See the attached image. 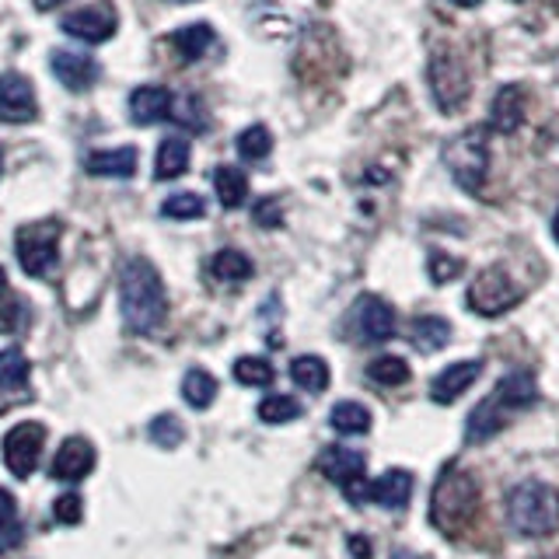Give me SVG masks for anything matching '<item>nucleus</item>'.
Wrapping results in <instances>:
<instances>
[{
  "label": "nucleus",
  "instance_id": "43",
  "mask_svg": "<svg viewBox=\"0 0 559 559\" xmlns=\"http://www.w3.org/2000/svg\"><path fill=\"white\" fill-rule=\"evenodd\" d=\"M35 4H39L43 11H52V8H57V4H63V0H35Z\"/></svg>",
  "mask_w": 559,
  "mask_h": 559
},
{
  "label": "nucleus",
  "instance_id": "14",
  "mask_svg": "<svg viewBox=\"0 0 559 559\" xmlns=\"http://www.w3.org/2000/svg\"><path fill=\"white\" fill-rule=\"evenodd\" d=\"M479 374H483V360H454L444 371H437V378L430 381V399L441 402V406H451V402H459L479 381Z\"/></svg>",
  "mask_w": 559,
  "mask_h": 559
},
{
  "label": "nucleus",
  "instance_id": "42",
  "mask_svg": "<svg viewBox=\"0 0 559 559\" xmlns=\"http://www.w3.org/2000/svg\"><path fill=\"white\" fill-rule=\"evenodd\" d=\"M448 4H454V8H479L483 0H448Z\"/></svg>",
  "mask_w": 559,
  "mask_h": 559
},
{
  "label": "nucleus",
  "instance_id": "9",
  "mask_svg": "<svg viewBox=\"0 0 559 559\" xmlns=\"http://www.w3.org/2000/svg\"><path fill=\"white\" fill-rule=\"evenodd\" d=\"M43 444H46V427L35 424V419H25V424H17L4 433V441H0V451H4V465L11 476L17 479H28L35 465H39V454H43Z\"/></svg>",
  "mask_w": 559,
  "mask_h": 559
},
{
  "label": "nucleus",
  "instance_id": "28",
  "mask_svg": "<svg viewBox=\"0 0 559 559\" xmlns=\"http://www.w3.org/2000/svg\"><path fill=\"white\" fill-rule=\"evenodd\" d=\"M329 427L343 437H364L371 430V413H367V406H360V402H340V406H332Z\"/></svg>",
  "mask_w": 559,
  "mask_h": 559
},
{
  "label": "nucleus",
  "instance_id": "5",
  "mask_svg": "<svg viewBox=\"0 0 559 559\" xmlns=\"http://www.w3.org/2000/svg\"><path fill=\"white\" fill-rule=\"evenodd\" d=\"M444 168L451 171V179L459 182L465 192H483L486 175H489V136L486 127H472L465 133H454L444 151Z\"/></svg>",
  "mask_w": 559,
  "mask_h": 559
},
{
  "label": "nucleus",
  "instance_id": "31",
  "mask_svg": "<svg viewBox=\"0 0 559 559\" xmlns=\"http://www.w3.org/2000/svg\"><path fill=\"white\" fill-rule=\"evenodd\" d=\"M276 371L266 357H238L235 360V381L245 384V389H266L273 384Z\"/></svg>",
  "mask_w": 559,
  "mask_h": 559
},
{
  "label": "nucleus",
  "instance_id": "11",
  "mask_svg": "<svg viewBox=\"0 0 559 559\" xmlns=\"http://www.w3.org/2000/svg\"><path fill=\"white\" fill-rule=\"evenodd\" d=\"M354 329L360 332L364 343H389L399 329L395 308L378 294H364L354 305Z\"/></svg>",
  "mask_w": 559,
  "mask_h": 559
},
{
  "label": "nucleus",
  "instance_id": "41",
  "mask_svg": "<svg viewBox=\"0 0 559 559\" xmlns=\"http://www.w3.org/2000/svg\"><path fill=\"white\" fill-rule=\"evenodd\" d=\"M349 549H354L357 556H367L371 549H367V542H364V535H354V542H349Z\"/></svg>",
  "mask_w": 559,
  "mask_h": 559
},
{
  "label": "nucleus",
  "instance_id": "40",
  "mask_svg": "<svg viewBox=\"0 0 559 559\" xmlns=\"http://www.w3.org/2000/svg\"><path fill=\"white\" fill-rule=\"evenodd\" d=\"M255 224H262V227H280V203L276 200H259V206H255Z\"/></svg>",
  "mask_w": 559,
  "mask_h": 559
},
{
  "label": "nucleus",
  "instance_id": "39",
  "mask_svg": "<svg viewBox=\"0 0 559 559\" xmlns=\"http://www.w3.org/2000/svg\"><path fill=\"white\" fill-rule=\"evenodd\" d=\"M14 524H17V500L14 493H8V489L0 486V538H4Z\"/></svg>",
  "mask_w": 559,
  "mask_h": 559
},
{
  "label": "nucleus",
  "instance_id": "15",
  "mask_svg": "<svg viewBox=\"0 0 559 559\" xmlns=\"http://www.w3.org/2000/svg\"><path fill=\"white\" fill-rule=\"evenodd\" d=\"M49 67L57 81L70 92H87V87H95L98 81V63L95 57H87V52H78V49H57L49 57Z\"/></svg>",
  "mask_w": 559,
  "mask_h": 559
},
{
  "label": "nucleus",
  "instance_id": "33",
  "mask_svg": "<svg viewBox=\"0 0 559 559\" xmlns=\"http://www.w3.org/2000/svg\"><path fill=\"white\" fill-rule=\"evenodd\" d=\"M301 416V402H297L294 395H280V392H273V395H266L259 402V419L262 424H290V419H297Z\"/></svg>",
  "mask_w": 559,
  "mask_h": 559
},
{
  "label": "nucleus",
  "instance_id": "6",
  "mask_svg": "<svg viewBox=\"0 0 559 559\" xmlns=\"http://www.w3.org/2000/svg\"><path fill=\"white\" fill-rule=\"evenodd\" d=\"M427 81H430V95H433V105L441 112L454 116L468 102L472 95V81H468V67L465 60L459 57L454 49L441 46L433 49V57L427 63Z\"/></svg>",
  "mask_w": 559,
  "mask_h": 559
},
{
  "label": "nucleus",
  "instance_id": "26",
  "mask_svg": "<svg viewBox=\"0 0 559 559\" xmlns=\"http://www.w3.org/2000/svg\"><path fill=\"white\" fill-rule=\"evenodd\" d=\"M290 378L297 389H305V392H325L329 389V364L322 357H314V354H305V357H294L290 360Z\"/></svg>",
  "mask_w": 559,
  "mask_h": 559
},
{
  "label": "nucleus",
  "instance_id": "10",
  "mask_svg": "<svg viewBox=\"0 0 559 559\" xmlns=\"http://www.w3.org/2000/svg\"><path fill=\"white\" fill-rule=\"evenodd\" d=\"M60 28L67 35H74V39L87 43V46H102V43H109L116 28H119V14L112 4H92V8H78V11H70L63 14V22Z\"/></svg>",
  "mask_w": 559,
  "mask_h": 559
},
{
  "label": "nucleus",
  "instance_id": "30",
  "mask_svg": "<svg viewBox=\"0 0 559 559\" xmlns=\"http://www.w3.org/2000/svg\"><path fill=\"white\" fill-rule=\"evenodd\" d=\"M367 378L381 389H395V384H406L409 381V364L395 357V354H384V357H374L367 364Z\"/></svg>",
  "mask_w": 559,
  "mask_h": 559
},
{
  "label": "nucleus",
  "instance_id": "46",
  "mask_svg": "<svg viewBox=\"0 0 559 559\" xmlns=\"http://www.w3.org/2000/svg\"><path fill=\"white\" fill-rule=\"evenodd\" d=\"M0 168H4V154H0Z\"/></svg>",
  "mask_w": 559,
  "mask_h": 559
},
{
  "label": "nucleus",
  "instance_id": "23",
  "mask_svg": "<svg viewBox=\"0 0 559 559\" xmlns=\"http://www.w3.org/2000/svg\"><path fill=\"white\" fill-rule=\"evenodd\" d=\"M189 157H192V147L186 136H165L162 144H157V157H154V175L162 182L168 179H179L189 168Z\"/></svg>",
  "mask_w": 559,
  "mask_h": 559
},
{
  "label": "nucleus",
  "instance_id": "20",
  "mask_svg": "<svg viewBox=\"0 0 559 559\" xmlns=\"http://www.w3.org/2000/svg\"><path fill=\"white\" fill-rule=\"evenodd\" d=\"M371 500L381 503L384 511H402L413 500V472L406 468H389L381 479L371 483Z\"/></svg>",
  "mask_w": 559,
  "mask_h": 559
},
{
  "label": "nucleus",
  "instance_id": "19",
  "mask_svg": "<svg viewBox=\"0 0 559 559\" xmlns=\"http://www.w3.org/2000/svg\"><path fill=\"white\" fill-rule=\"evenodd\" d=\"M136 162V147H105L84 157V171L98 175V179H133Z\"/></svg>",
  "mask_w": 559,
  "mask_h": 559
},
{
  "label": "nucleus",
  "instance_id": "45",
  "mask_svg": "<svg viewBox=\"0 0 559 559\" xmlns=\"http://www.w3.org/2000/svg\"><path fill=\"white\" fill-rule=\"evenodd\" d=\"M168 4H197V0H168Z\"/></svg>",
  "mask_w": 559,
  "mask_h": 559
},
{
  "label": "nucleus",
  "instance_id": "21",
  "mask_svg": "<svg viewBox=\"0 0 559 559\" xmlns=\"http://www.w3.org/2000/svg\"><path fill=\"white\" fill-rule=\"evenodd\" d=\"M524 119V92L518 84H503L489 102V127L497 133H514Z\"/></svg>",
  "mask_w": 559,
  "mask_h": 559
},
{
  "label": "nucleus",
  "instance_id": "35",
  "mask_svg": "<svg viewBox=\"0 0 559 559\" xmlns=\"http://www.w3.org/2000/svg\"><path fill=\"white\" fill-rule=\"evenodd\" d=\"M235 147H238V154L245 157V162H262V157H266V154L273 151V133L255 122V127H249V130H241V133H238Z\"/></svg>",
  "mask_w": 559,
  "mask_h": 559
},
{
  "label": "nucleus",
  "instance_id": "2",
  "mask_svg": "<svg viewBox=\"0 0 559 559\" xmlns=\"http://www.w3.org/2000/svg\"><path fill=\"white\" fill-rule=\"evenodd\" d=\"M535 402H538V389H535V378L528 371L503 374L497 389L468 413V419H465V441L468 444H486L489 437H497L521 409H532Z\"/></svg>",
  "mask_w": 559,
  "mask_h": 559
},
{
  "label": "nucleus",
  "instance_id": "8",
  "mask_svg": "<svg viewBox=\"0 0 559 559\" xmlns=\"http://www.w3.org/2000/svg\"><path fill=\"white\" fill-rule=\"evenodd\" d=\"M465 305L476 314H483V319H497V314L521 305V287L507 276V270L489 266L468 284Z\"/></svg>",
  "mask_w": 559,
  "mask_h": 559
},
{
  "label": "nucleus",
  "instance_id": "27",
  "mask_svg": "<svg viewBox=\"0 0 559 559\" xmlns=\"http://www.w3.org/2000/svg\"><path fill=\"white\" fill-rule=\"evenodd\" d=\"M210 273H214V280H221V284H241V280H249L255 273V266L241 249H221L210 259Z\"/></svg>",
  "mask_w": 559,
  "mask_h": 559
},
{
  "label": "nucleus",
  "instance_id": "44",
  "mask_svg": "<svg viewBox=\"0 0 559 559\" xmlns=\"http://www.w3.org/2000/svg\"><path fill=\"white\" fill-rule=\"evenodd\" d=\"M552 238L559 241V210H556V217H552Z\"/></svg>",
  "mask_w": 559,
  "mask_h": 559
},
{
  "label": "nucleus",
  "instance_id": "3",
  "mask_svg": "<svg viewBox=\"0 0 559 559\" xmlns=\"http://www.w3.org/2000/svg\"><path fill=\"white\" fill-rule=\"evenodd\" d=\"M479 511V486L476 476L459 465H448L437 479L430 493V521L444 535H462L468 528V521Z\"/></svg>",
  "mask_w": 559,
  "mask_h": 559
},
{
  "label": "nucleus",
  "instance_id": "7",
  "mask_svg": "<svg viewBox=\"0 0 559 559\" xmlns=\"http://www.w3.org/2000/svg\"><path fill=\"white\" fill-rule=\"evenodd\" d=\"M14 255L28 276H35V280L49 276L52 270H57V259H60V224L57 221H35V224L17 227Z\"/></svg>",
  "mask_w": 559,
  "mask_h": 559
},
{
  "label": "nucleus",
  "instance_id": "13",
  "mask_svg": "<svg viewBox=\"0 0 559 559\" xmlns=\"http://www.w3.org/2000/svg\"><path fill=\"white\" fill-rule=\"evenodd\" d=\"M39 116V102H35V87L25 74L8 70L0 74V119L4 122H32Z\"/></svg>",
  "mask_w": 559,
  "mask_h": 559
},
{
  "label": "nucleus",
  "instance_id": "38",
  "mask_svg": "<svg viewBox=\"0 0 559 559\" xmlns=\"http://www.w3.org/2000/svg\"><path fill=\"white\" fill-rule=\"evenodd\" d=\"M459 259H451V255H444V252H433L430 255V262H427V273H430V280L433 284H448V280H454L459 276Z\"/></svg>",
  "mask_w": 559,
  "mask_h": 559
},
{
  "label": "nucleus",
  "instance_id": "16",
  "mask_svg": "<svg viewBox=\"0 0 559 559\" xmlns=\"http://www.w3.org/2000/svg\"><path fill=\"white\" fill-rule=\"evenodd\" d=\"M95 468V448L84 437H67L60 444L57 459H52V479L57 483H81L87 472Z\"/></svg>",
  "mask_w": 559,
  "mask_h": 559
},
{
  "label": "nucleus",
  "instance_id": "29",
  "mask_svg": "<svg viewBox=\"0 0 559 559\" xmlns=\"http://www.w3.org/2000/svg\"><path fill=\"white\" fill-rule=\"evenodd\" d=\"M182 399L192 409H206L210 402L217 399V378L203 371V367H192V371L182 378Z\"/></svg>",
  "mask_w": 559,
  "mask_h": 559
},
{
  "label": "nucleus",
  "instance_id": "25",
  "mask_svg": "<svg viewBox=\"0 0 559 559\" xmlns=\"http://www.w3.org/2000/svg\"><path fill=\"white\" fill-rule=\"evenodd\" d=\"M214 192H217L221 206L238 210L245 200H249V175H245L241 168L221 165V168L214 171Z\"/></svg>",
  "mask_w": 559,
  "mask_h": 559
},
{
  "label": "nucleus",
  "instance_id": "37",
  "mask_svg": "<svg viewBox=\"0 0 559 559\" xmlns=\"http://www.w3.org/2000/svg\"><path fill=\"white\" fill-rule=\"evenodd\" d=\"M52 518L60 524H81L84 518V500L78 493H63L57 503H52Z\"/></svg>",
  "mask_w": 559,
  "mask_h": 559
},
{
  "label": "nucleus",
  "instance_id": "32",
  "mask_svg": "<svg viewBox=\"0 0 559 559\" xmlns=\"http://www.w3.org/2000/svg\"><path fill=\"white\" fill-rule=\"evenodd\" d=\"M147 437L157 448L171 451V448H179L186 441V427H182V419L175 413H162V416H154L147 424Z\"/></svg>",
  "mask_w": 559,
  "mask_h": 559
},
{
  "label": "nucleus",
  "instance_id": "24",
  "mask_svg": "<svg viewBox=\"0 0 559 559\" xmlns=\"http://www.w3.org/2000/svg\"><path fill=\"white\" fill-rule=\"evenodd\" d=\"M171 46L179 49V57L186 63H197L206 57V49L214 46V28L206 22H192V25H182L179 32H171Z\"/></svg>",
  "mask_w": 559,
  "mask_h": 559
},
{
  "label": "nucleus",
  "instance_id": "4",
  "mask_svg": "<svg viewBox=\"0 0 559 559\" xmlns=\"http://www.w3.org/2000/svg\"><path fill=\"white\" fill-rule=\"evenodd\" d=\"M507 524L521 538H546L559 528V489L549 483H518L507 493Z\"/></svg>",
  "mask_w": 559,
  "mask_h": 559
},
{
  "label": "nucleus",
  "instance_id": "18",
  "mask_svg": "<svg viewBox=\"0 0 559 559\" xmlns=\"http://www.w3.org/2000/svg\"><path fill=\"white\" fill-rule=\"evenodd\" d=\"M364 454L354 451V448H343V444H329L322 454H319V472L329 479V483H336L340 489L349 486V483H357L364 479Z\"/></svg>",
  "mask_w": 559,
  "mask_h": 559
},
{
  "label": "nucleus",
  "instance_id": "34",
  "mask_svg": "<svg viewBox=\"0 0 559 559\" xmlns=\"http://www.w3.org/2000/svg\"><path fill=\"white\" fill-rule=\"evenodd\" d=\"M206 214V203L197 192H171V197L162 203V217L168 221H197Z\"/></svg>",
  "mask_w": 559,
  "mask_h": 559
},
{
  "label": "nucleus",
  "instance_id": "36",
  "mask_svg": "<svg viewBox=\"0 0 559 559\" xmlns=\"http://www.w3.org/2000/svg\"><path fill=\"white\" fill-rule=\"evenodd\" d=\"M22 325V305L14 301L11 284H8V270L0 266V332H14Z\"/></svg>",
  "mask_w": 559,
  "mask_h": 559
},
{
  "label": "nucleus",
  "instance_id": "17",
  "mask_svg": "<svg viewBox=\"0 0 559 559\" xmlns=\"http://www.w3.org/2000/svg\"><path fill=\"white\" fill-rule=\"evenodd\" d=\"M171 105L175 95L162 84H140L136 92L130 95V119L136 127H154V122L171 119Z\"/></svg>",
  "mask_w": 559,
  "mask_h": 559
},
{
  "label": "nucleus",
  "instance_id": "22",
  "mask_svg": "<svg viewBox=\"0 0 559 559\" xmlns=\"http://www.w3.org/2000/svg\"><path fill=\"white\" fill-rule=\"evenodd\" d=\"M409 340L416 343L419 354H437L451 343V322L441 314H416L409 322Z\"/></svg>",
  "mask_w": 559,
  "mask_h": 559
},
{
  "label": "nucleus",
  "instance_id": "12",
  "mask_svg": "<svg viewBox=\"0 0 559 559\" xmlns=\"http://www.w3.org/2000/svg\"><path fill=\"white\" fill-rule=\"evenodd\" d=\"M32 395V364L17 346L0 349V409H11Z\"/></svg>",
  "mask_w": 559,
  "mask_h": 559
},
{
  "label": "nucleus",
  "instance_id": "1",
  "mask_svg": "<svg viewBox=\"0 0 559 559\" xmlns=\"http://www.w3.org/2000/svg\"><path fill=\"white\" fill-rule=\"evenodd\" d=\"M168 311V297H165V284L157 276L154 262L147 259H127L119 266V314L127 329L133 332H154L165 322Z\"/></svg>",
  "mask_w": 559,
  "mask_h": 559
}]
</instances>
